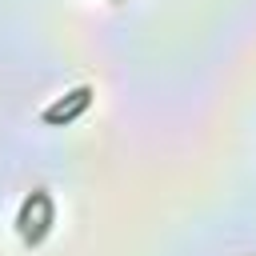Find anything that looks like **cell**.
Masks as SVG:
<instances>
[{"label": "cell", "instance_id": "2", "mask_svg": "<svg viewBox=\"0 0 256 256\" xmlns=\"http://www.w3.org/2000/svg\"><path fill=\"white\" fill-rule=\"evenodd\" d=\"M52 220H56V208H52V196L44 192V200H40V224H36V228H32V232L24 236V244H28V248L44 244V236L52 232Z\"/></svg>", "mask_w": 256, "mask_h": 256}, {"label": "cell", "instance_id": "3", "mask_svg": "<svg viewBox=\"0 0 256 256\" xmlns=\"http://www.w3.org/2000/svg\"><path fill=\"white\" fill-rule=\"evenodd\" d=\"M40 196H44V188H36V192H28V196H24V204H20V216H16V228H20V236L28 232V220H32V208L40 204Z\"/></svg>", "mask_w": 256, "mask_h": 256}, {"label": "cell", "instance_id": "1", "mask_svg": "<svg viewBox=\"0 0 256 256\" xmlns=\"http://www.w3.org/2000/svg\"><path fill=\"white\" fill-rule=\"evenodd\" d=\"M88 104H92V84H80V88H72L68 96H60L52 108H44V124H72L76 116H84L88 112Z\"/></svg>", "mask_w": 256, "mask_h": 256}]
</instances>
